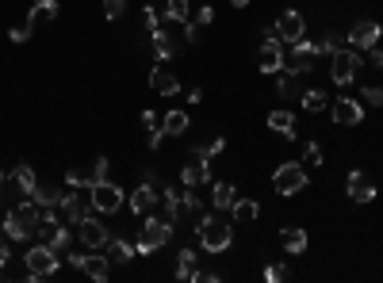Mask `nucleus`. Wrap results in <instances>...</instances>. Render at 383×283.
<instances>
[{"label": "nucleus", "mask_w": 383, "mask_h": 283, "mask_svg": "<svg viewBox=\"0 0 383 283\" xmlns=\"http://www.w3.org/2000/svg\"><path fill=\"white\" fill-rule=\"evenodd\" d=\"M88 203L96 214H115L123 207V187L111 184V180H100L96 187H88Z\"/></svg>", "instance_id": "nucleus-6"}, {"label": "nucleus", "mask_w": 383, "mask_h": 283, "mask_svg": "<svg viewBox=\"0 0 383 283\" xmlns=\"http://www.w3.org/2000/svg\"><path fill=\"white\" fill-rule=\"evenodd\" d=\"M161 211H165V219H169L176 226V219H181V211H184V203H181V187H161Z\"/></svg>", "instance_id": "nucleus-25"}, {"label": "nucleus", "mask_w": 383, "mask_h": 283, "mask_svg": "<svg viewBox=\"0 0 383 283\" xmlns=\"http://www.w3.org/2000/svg\"><path fill=\"white\" fill-rule=\"evenodd\" d=\"M58 214H62V222H65V226H77V222L88 214V207L81 203L77 187H69V192L62 195V203H58Z\"/></svg>", "instance_id": "nucleus-17"}, {"label": "nucleus", "mask_w": 383, "mask_h": 283, "mask_svg": "<svg viewBox=\"0 0 383 283\" xmlns=\"http://www.w3.org/2000/svg\"><path fill=\"white\" fill-rule=\"evenodd\" d=\"M35 23H39V12H35V8H31V16H27V23L12 27V31H8V39H12V42H27V39H31V31H35Z\"/></svg>", "instance_id": "nucleus-36"}, {"label": "nucleus", "mask_w": 383, "mask_h": 283, "mask_svg": "<svg viewBox=\"0 0 383 283\" xmlns=\"http://www.w3.org/2000/svg\"><path fill=\"white\" fill-rule=\"evenodd\" d=\"M81 272H85L88 279L104 283L111 276V264H108V257H81Z\"/></svg>", "instance_id": "nucleus-28"}, {"label": "nucleus", "mask_w": 383, "mask_h": 283, "mask_svg": "<svg viewBox=\"0 0 383 283\" xmlns=\"http://www.w3.org/2000/svg\"><path fill=\"white\" fill-rule=\"evenodd\" d=\"M314 58H319V42H307V39H299V42H292V58L284 62V69L287 73H311V65H314Z\"/></svg>", "instance_id": "nucleus-10"}, {"label": "nucleus", "mask_w": 383, "mask_h": 283, "mask_svg": "<svg viewBox=\"0 0 383 283\" xmlns=\"http://www.w3.org/2000/svg\"><path fill=\"white\" fill-rule=\"evenodd\" d=\"M42 241L50 245V249L58 253V257H65V253H69V226H65V222H62V226H54V230L46 233Z\"/></svg>", "instance_id": "nucleus-30"}, {"label": "nucleus", "mask_w": 383, "mask_h": 283, "mask_svg": "<svg viewBox=\"0 0 383 283\" xmlns=\"http://www.w3.org/2000/svg\"><path fill=\"white\" fill-rule=\"evenodd\" d=\"M161 130H165V134H188V111H181V108H176V111H169V115H165L161 119Z\"/></svg>", "instance_id": "nucleus-29"}, {"label": "nucleus", "mask_w": 383, "mask_h": 283, "mask_svg": "<svg viewBox=\"0 0 383 283\" xmlns=\"http://www.w3.org/2000/svg\"><path fill=\"white\" fill-rule=\"evenodd\" d=\"M280 245H284V253H292V257H303L307 253V230L303 226H284V230H280Z\"/></svg>", "instance_id": "nucleus-19"}, {"label": "nucleus", "mask_w": 383, "mask_h": 283, "mask_svg": "<svg viewBox=\"0 0 383 283\" xmlns=\"http://www.w3.org/2000/svg\"><path fill=\"white\" fill-rule=\"evenodd\" d=\"M284 77H280V84H276V92L284 100H299L303 96V84H299V73H287V69H280Z\"/></svg>", "instance_id": "nucleus-31"}, {"label": "nucleus", "mask_w": 383, "mask_h": 283, "mask_svg": "<svg viewBox=\"0 0 383 283\" xmlns=\"http://www.w3.org/2000/svg\"><path fill=\"white\" fill-rule=\"evenodd\" d=\"M195 233H200V245L207 253H227L230 245H234V226L222 219L219 211H215V214H200V219H195Z\"/></svg>", "instance_id": "nucleus-1"}, {"label": "nucleus", "mask_w": 383, "mask_h": 283, "mask_svg": "<svg viewBox=\"0 0 383 283\" xmlns=\"http://www.w3.org/2000/svg\"><path fill=\"white\" fill-rule=\"evenodd\" d=\"M230 4H234V8H246V4H249V0H230Z\"/></svg>", "instance_id": "nucleus-52"}, {"label": "nucleus", "mask_w": 383, "mask_h": 283, "mask_svg": "<svg viewBox=\"0 0 383 283\" xmlns=\"http://www.w3.org/2000/svg\"><path fill=\"white\" fill-rule=\"evenodd\" d=\"M161 138H165V130H149V142H146V146H149V149H161Z\"/></svg>", "instance_id": "nucleus-50"}, {"label": "nucleus", "mask_w": 383, "mask_h": 283, "mask_svg": "<svg viewBox=\"0 0 383 283\" xmlns=\"http://www.w3.org/2000/svg\"><path fill=\"white\" fill-rule=\"evenodd\" d=\"M299 103H303V111H311V115H314V111L330 108V96H326L322 88H307L303 96H299Z\"/></svg>", "instance_id": "nucleus-34"}, {"label": "nucleus", "mask_w": 383, "mask_h": 283, "mask_svg": "<svg viewBox=\"0 0 383 283\" xmlns=\"http://www.w3.org/2000/svg\"><path fill=\"white\" fill-rule=\"evenodd\" d=\"M341 46H345V42L338 39V35H326V39L319 42V54H333V50H341Z\"/></svg>", "instance_id": "nucleus-44"}, {"label": "nucleus", "mask_w": 383, "mask_h": 283, "mask_svg": "<svg viewBox=\"0 0 383 283\" xmlns=\"http://www.w3.org/2000/svg\"><path fill=\"white\" fill-rule=\"evenodd\" d=\"M0 230H4V226H0Z\"/></svg>", "instance_id": "nucleus-54"}, {"label": "nucleus", "mask_w": 383, "mask_h": 283, "mask_svg": "<svg viewBox=\"0 0 383 283\" xmlns=\"http://www.w3.org/2000/svg\"><path fill=\"white\" fill-rule=\"evenodd\" d=\"M123 8H127V0H104V16H108V20H119Z\"/></svg>", "instance_id": "nucleus-42"}, {"label": "nucleus", "mask_w": 383, "mask_h": 283, "mask_svg": "<svg viewBox=\"0 0 383 283\" xmlns=\"http://www.w3.org/2000/svg\"><path fill=\"white\" fill-rule=\"evenodd\" d=\"M8 260H12V249H8V238H0V268H8Z\"/></svg>", "instance_id": "nucleus-49"}, {"label": "nucleus", "mask_w": 383, "mask_h": 283, "mask_svg": "<svg viewBox=\"0 0 383 283\" xmlns=\"http://www.w3.org/2000/svg\"><path fill=\"white\" fill-rule=\"evenodd\" d=\"M104 253H108L111 260H119V264H130V260L138 257V245H130L127 238H108Z\"/></svg>", "instance_id": "nucleus-22"}, {"label": "nucleus", "mask_w": 383, "mask_h": 283, "mask_svg": "<svg viewBox=\"0 0 383 283\" xmlns=\"http://www.w3.org/2000/svg\"><path fill=\"white\" fill-rule=\"evenodd\" d=\"M149 88L161 92V96H176V92H181V81H176V73L161 69V62H157V69L149 73Z\"/></svg>", "instance_id": "nucleus-20"}, {"label": "nucleus", "mask_w": 383, "mask_h": 283, "mask_svg": "<svg viewBox=\"0 0 383 283\" xmlns=\"http://www.w3.org/2000/svg\"><path fill=\"white\" fill-rule=\"evenodd\" d=\"M372 65H379V69H383V50H379V46H372Z\"/></svg>", "instance_id": "nucleus-51"}, {"label": "nucleus", "mask_w": 383, "mask_h": 283, "mask_svg": "<svg viewBox=\"0 0 383 283\" xmlns=\"http://www.w3.org/2000/svg\"><path fill=\"white\" fill-rule=\"evenodd\" d=\"M23 264H27V279H50V276H58L62 257L46 241H39V245H31V249L23 253Z\"/></svg>", "instance_id": "nucleus-3"}, {"label": "nucleus", "mask_w": 383, "mask_h": 283, "mask_svg": "<svg viewBox=\"0 0 383 283\" xmlns=\"http://www.w3.org/2000/svg\"><path fill=\"white\" fill-rule=\"evenodd\" d=\"M142 12H146V27H149V35H154V31H157V27H161V12H157V8H154V4H146V8H142Z\"/></svg>", "instance_id": "nucleus-43"}, {"label": "nucleus", "mask_w": 383, "mask_h": 283, "mask_svg": "<svg viewBox=\"0 0 383 283\" xmlns=\"http://www.w3.org/2000/svg\"><path fill=\"white\" fill-rule=\"evenodd\" d=\"M62 195H65V192H58V187H46V184H42L39 192L31 195V200L39 203V207H58V203H62Z\"/></svg>", "instance_id": "nucleus-37"}, {"label": "nucleus", "mask_w": 383, "mask_h": 283, "mask_svg": "<svg viewBox=\"0 0 383 283\" xmlns=\"http://www.w3.org/2000/svg\"><path fill=\"white\" fill-rule=\"evenodd\" d=\"M173 241V222L169 219H146L138 233V253H157Z\"/></svg>", "instance_id": "nucleus-4"}, {"label": "nucleus", "mask_w": 383, "mask_h": 283, "mask_svg": "<svg viewBox=\"0 0 383 283\" xmlns=\"http://www.w3.org/2000/svg\"><path fill=\"white\" fill-rule=\"evenodd\" d=\"M195 23H200V27H207V23H215V8H211V4L195 8Z\"/></svg>", "instance_id": "nucleus-45"}, {"label": "nucleus", "mask_w": 383, "mask_h": 283, "mask_svg": "<svg viewBox=\"0 0 383 283\" xmlns=\"http://www.w3.org/2000/svg\"><path fill=\"white\" fill-rule=\"evenodd\" d=\"M345 195H349L353 203H372L379 192H376V180H372V176H364L360 168H353L349 180H345Z\"/></svg>", "instance_id": "nucleus-14"}, {"label": "nucleus", "mask_w": 383, "mask_h": 283, "mask_svg": "<svg viewBox=\"0 0 383 283\" xmlns=\"http://www.w3.org/2000/svg\"><path fill=\"white\" fill-rule=\"evenodd\" d=\"M360 96H364V103H376V108H383V84H364Z\"/></svg>", "instance_id": "nucleus-39"}, {"label": "nucleus", "mask_w": 383, "mask_h": 283, "mask_svg": "<svg viewBox=\"0 0 383 283\" xmlns=\"http://www.w3.org/2000/svg\"><path fill=\"white\" fill-rule=\"evenodd\" d=\"M12 184L20 187V195H27V200H31V195L39 192V180H35V168H31V165H16Z\"/></svg>", "instance_id": "nucleus-26"}, {"label": "nucleus", "mask_w": 383, "mask_h": 283, "mask_svg": "<svg viewBox=\"0 0 383 283\" xmlns=\"http://www.w3.org/2000/svg\"><path fill=\"white\" fill-rule=\"evenodd\" d=\"M200 31H203V27H200V23H195V20H188V23H184V39H188L192 46H195V42H200Z\"/></svg>", "instance_id": "nucleus-46"}, {"label": "nucleus", "mask_w": 383, "mask_h": 283, "mask_svg": "<svg viewBox=\"0 0 383 283\" xmlns=\"http://www.w3.org/2000/svg\"><path fill=\"white\" fill-rule=\"evenodd\" d=\"M181 184H184V187H203V184H211V161H200V157H192V165L181 168Z\"/></svg>", "instance_id": "nucleus-18"}, {"label": "nucleus", "mask_w": 383, "mask_h": 283, "mask_svg": "<svg viewBox=\"0 0 383 283\" xmlns=\"http://www.w3.org/2000/svg\"><path fill=\"white\" fill-rule=\"evenodd\" d=\"M299 165H314V168L322 165V149H319V142H307V149H303V161H299Z\"/></svg>", "instance_id": "nucleus-40"}, {"label": "nucleus", "mask_w": 383, "mask_h": 283, "mask_svg": "<svg viewBox=\"0 0 383 283\" xmlns=\"http://www.w3.org/2000/svg\"><path fill=\"white\" fill-rule=\"evenodd\" d=\"M330 115L338 127H357V122L364 119V108L357 100H349V96H338V100H330Z\"/></svg>", "instance_id": "nucleus-15"}, {"label": "nucleus", "mask_w": 383, "mask_h": 283, "mask_svg": "<svg viewBox=\"0 0 383 283\" xmlns=\"http://www.w3.org/2000/svg\"><path fill=\"white\" fill-rule=\"evenodd\" d=\"M165 20L169 23H188L192 16H188V0H165Z\"/></svg>", "instance_id": "nucleus-35"}, {"label": "nucleus", "mask_w": 383, "mask_h": 283, "mask_svg": "<svg viewBox=\"0 0 383 283\" xmlns=\"http://www.w3.org/2000/svg\"><path fill=\"white\" fill-rule=\"evenodd\" d=\"M4 238L8 241H31V238H39V203H20V207H12V211L4 214Z\"/></svg>", "instance_id": "nucleus-2"}, {"label": "nucleus", "mask_w": 383, "mask_h": 283, "mask_svg": "<svg viewBox=\"0 0 383 283\" xmlns=\"http://www.w3.org/2000/svg\"><path fill=\"white\" fill-rule=\"evenodd\" d=\"M35 12H39L42 20H54V16H58V0H35Z\"/></svg>", "instance_id": "nucleus-41"}, {"label": "nucleus", "mask_w": 383, "mask_h": 283, "mask_svg": "<svg viewBox=\"0 0 383 283\" xmlns=\"http://www.w3.org/2000/svg\"><path fill=\"white\" fill-rule=\"evenodd\" d=\"M330 58H333V62H330L333 84H353V81L360 77V54H357V50H345V46H341V50H333Z\"/></svg>", "instance_id": "nucleus-7"}, {"label": "nucleus", "mask_w": 383, "mask_h": 283, "mask_svg": "<svg viewBox=\"0 0 383 283\" xmlns=\"http://www.w3.org/2000/svg\"><path fill=\"white\" fill-rule=\"evenodd\" d=\"M234 200H238V192H234V184H227V180H219V184H211V207L215 211H230L234 207Z\"/></svg>", "instance_id": "nucleus-23"}, {"label": "nucleus", "mask_w": 383, "mask_h": 283, "mask_svg": "<svg viewBox=\"0 0 383 283\" xmlns=\"http://www.w3.org/2000/svg\"><path fill=\"white\" fill-rule=\"evenodd\" d=\"M100 180H108V157H96L92 165H85V168H69V173H65V184L77 187V192H81V187L88 192V187H96Z\"/></svg>", "instance_id": "nucleus-9"}, {"label": "nucleus", "mask_w": 383, "mask_h": 283, "mask_svg": "<svg viewBox=\"0 0 383 283\" xmlns=\"http://www.w3.org/2000/svg\"><path fill=\"white\" fill-rule=\"evenodd\" d=\"M230 211H234V222H238V226H253V222L261 219V203H257V200H234V207H230Z\"/></svg>", "instance_id": "nucleus-27"}, {"label": "nucleus", "mask_w": 383, "mask_h": 283, "mask_svg": "<svg viewBox=\"0 0 383 283\" xmlns=\"http://www.w3.org/2000/svg\"><path fill=\"white\" fill-rule=\"evenodd\" d=\"M257 69L261 73H280V69H284V46H280V39H265V42H261Z\"/></svg>", "instance_id": "nucleus-16"}, {"label": "nucleus", "mask_w": 383, "mask_h": 283, "mask_svg": "<svg viewBox=\"0 0 383 283\" xmlns=\"http://www.w3.org/2000/svg\"><path fill=\"white\" fill-rule=\"evenodd\" d=\"M222 149H227V138H211V142H200V146H192V157H200V161H211V157H219Z\"/></svg>", "instance_id": "nucleus-32"}, {"label": "nucleus", "mask_w": 383, "mask_h": 283, "mask_svg": "<svg viewBox=\"0 0 383 283\" xmlns=\"http://www.w3.org/2000/svg\"><path fill=\"white\" fill-rule=\"evenodd\" d=\"M276 35H280V42H299V39H303V35H307L303 12L284 8V12H280V20H276Z\"/></svg>", "instance_id": "nucleus-11"}, {"label": "nucleus", "mask_w": 383, "mask_h": 283, "mask_svg": "<svg viewBox=\"0 0 383 283\" xmlns=\"http://www.w3.org/2000/svg\"><path fill=\"white\" fill-rule=\"evenodd\" d=\"M4 180H8V173H4V168H0V187H4Z\"/></svg>", "instance_id": "nucleus-53"}, {"label": "nucleus", "mask_w": 383, "mask_h": 283, "mask_svg": "<svg viewBox=\"0 0 383 283\" xmlns=\"http://www.w3.org/2000/svg\"><path fill=\"white\" fill-rule=\"evenodd\" d=\"M154 203H161V184H157L154 173H146L142 184L130 192V214H149V211H154Z\"/></svg>", "instance_id": "nucleus-8"}, {"label": "nucleus", "mask_w": 383, "mask_h": 283, "mask_svg": "<svg viewBox=\"0 0 383 283\" xmlns=\"http://www.w3.org/2000/svg\"><path fill=\"white\" fill-rule=\"evenodd\" d=\"M268 130H276V134H284V138H295V115L287 108L268 111Z\"/></svg>", "instance_id": "nucleus-24"}, {"label": "nucleus", "mask_w": 383, "mask_h": 283, "mask_svg": "<svg viewBox=\"0 0 383 283\" xmlns=\"http://www.w3.org/2000/svg\"><path fill=\"white\" fill-rule=\"evenodd\" d=\"M181 203L188 214H200V195H195V187H181Z\"/></svg>", "instance_id": "nucleus-38"}, {"label": "nucleus", "mask_w": 383, "mask_h": 283, "mask_svg": "<svg viewBox=\"0 0 383 283\" xmlns=\"http://www.w3.org/2000/svg\"><path fill=\"white\" fill-rule=\"evenodd\" d=\"M154 54H157V62H173L176 54H181V42H176L165 27H157L154 31Z\"/></svg>", "instance_id": "nucleus-21"}, {"label": "nucleus", "mask_w": 383, "mask_h": 283, "mask_svg": "<svg viewBox=\"0 0 383 283\" xmlns=\"http://www.w3.org/2000/svg\"><path fill=\"white\" fill-rule=\"evenodd\" d=\"M142 127L146 130H161V119H157L154 111H142Z\"/></svg>", "instance_id": "nucleus-47"}, {"label": "nucleus", "mask_w": 383, "mask_h": 283, "mask_svg": "<svg viewBox=\"0 0 383 283\" xmlns=\"http://www.w3.org/2000/svg\"><path fill=\"white\" fill-rule=\"evenodd\" d=\"M383 39V27L376 20H357L349 27V42H353V50H372Z\"/></svg>", "instance_id": "nucleus-13"}, {"label": "nucleus", "mask_w": 383, "mask_h": 283, "mask_svg": "<svg viewBox=\"0 0 383 283\" xmlns=\"http://www.w3.org/2000/svg\"><path fill=\"white\" fill-rule=\"evenodd\" d=\"M265 279H268V283H280V279H284V268H280V264H268V268H265Z\"/></svg>", "instance_id": "nucleus-48"}, {"label": "nucleus", "mask_w": 383, "mask_h": 283, "mask_svg": "<svg viewBox=\"0 0 383 283\" xmlns=\"http://www.w3.org/2000/svg\"><path fill=\"white\" fill-rule=\"evenodd\" d=\"M195 249H181L176 253V279H192L195 276Z\"/></svg>", "instance_id": "nucleus-33"}, {"label": "nucleus", "mask_w": 383, "mask_h": 283, "mask_svg": "<svg viewBox=\"0 0 383 283\" xmlns=\"http://www.w3.org/2000/svg\"><path fill=\"white\" fill-rule=\"evenodd\" d=\"M273 187H276V195H299L307 187V168L299 165V161H287V165H280L276 173H273Z\"/></svg>", "instance_id": "nucleus-5"}, {"label": "nucleus", "mask_w": 383, "mask_h": 283, "mask_svg": "<svg viewBox=\"0 0 383 283\" xmlns=\"http://www.w3.org/2000/svg\"><path fill=\"white\" fill-rule=\"evenodd\" d=\"M77 233H81V241H85L88 249H100V253H104V245H108V238H111L108 226L100 222V214H85V219L77 222Z\"/></svg>", "instance_id": "nucleus-12"}]
</instances>
